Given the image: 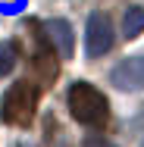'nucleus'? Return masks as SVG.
Segmentation results:
<instances>
[{
	"label": "nucleus",
	"instance_id": "423d86ee",
	"mask_svg": "<svg viewBox=\"0 0 144 147\" xmlns=\"http://www.w3.org/2000/svg\"><path fill=\"white\" fill-rule=\"evenodd\" d=\"M144 31V9L141 6H128L122 16V34L125 38H138Z\"/></svg>",
	"mask_w": 144,
	"mask_h": 147
},
{
	"label": "nucleus",
	"instance_id": "0eeeda50",
	"mask_svg": "<svg viewBox=\"0 0 144 147\" xmlns=\"http://www.w3.org/2000/svg\"><path fill=\"white\" fill-rule=\"evenodd\" d=\"M16 69V47L13 44H0V78L9 75Z\"/></svg>",
	"mask_w": 144,
	"mask_h": 147
},
{
	"label": "nucleus",
	"instance_id": "f03ea898",
	"mask_svg": "<svg viewBox=\"0 0 144 147\" xmlns=\"http://www.w3.org/2000/svg\"><path fill=\"white\" fill-rule=\"evenodd\" d=\"M34 107H38V85L25 78V82H16L13 88L6 91L0 116L9 125H28L31 116H34Z\"/></svg>",
	"mask_w": 144,
	"mask_h": 147
},
{
	"label": "nucleus",
	"instance_id": "1a4fd4ad",
	"mask_svg": "<svg viewBox=\"0 0 144 147\" xmlns=\"http://www.w3.org/2000/svg\"><path fill=\"white\" fill-rule=\"evenodd\" d=\"M16 3H22V0H16Z\"/></svg>",
	"mask_w": 144,
	"mask_h": 147
},
{
	"label": "nucleus",
	"instance_id": "f257e3e1",
	"mask_svg": "<svg viewBox=\"0 0 144 147\" xmlns=\"http://www.w3.org/2000/svg\"><path fill=\"white\" fill-rule=\"evenodd\" d=\"M66 103H69V113L78 119L82 125H91V128H100L107 125L110 119V103L100 91L88 82H75L69 94H66Z\"/></svg>",
	"mask_w": 144,
	"mask_h": 147
},
{
	"label": "nucleus",
	"instance_id": "7ed1b4c3",
	"mask_svg": "<svg viewBox=\"0 0 144 147\" xmlns=\"http://www.w3.org/2000/svg\"><path fill=\"white\" fill-rule=\"evenodd\" d=\"M113 22H110V16L107 13H91V19H88V28H85V50L88 57H103V53H110L113 50Z\"/></svg>",
	"mask_w": 144,
	"mask_h": 147
},
{
	"label": "nucleus",
	"instance_id": "39448f33",
	"mask_svg": "<svg viewBox=\"0 0 144 147\" xmlns=\"http://www.w3.org/2000/svg\"><path fill=\"white\" fill-rule=\"evenodd\" d=\"M44 31H47L50 47H53L63 59L72 57V50H75V34H72V25H69L66 19H50V22H44Z\"/></svg>",
	"mask_w": 144,
	"mask_h": 147
},
{
	"label": "nucleus",
	"instance_id": "20e7f679",
	"mask_svg": "<svg viewBox=\"0 0 144 147\" xmlns=\"http://www.w3.org/2000/svg\"><path fill=\"white\" fill-rule=\"evenodd\" d=\"M110 82L119 91H141L144 88V57H128L110 72Z\"/></svg>",
	"mask_w": 144,
	"mask_h": 147
},
{
	"label": "nucleus",
	"instance_id": "6e6552de",
	"mask_svg": "<svg viewBox=\"0 0 144 147\" xmlns=\"http://www.w3.org/2000/svg\"><path fill=\"white\" fill-rule=\"evenodd\" d=\"M85 147H113V144H110L103 135H88V138H85Z\"/></svg>",
	"mask_w": 144,
	"mask_h": 147
}]
</instances>
